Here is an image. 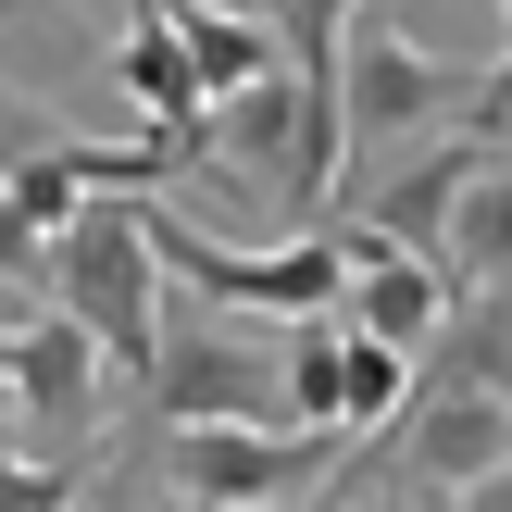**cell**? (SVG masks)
<instances>
[{
	"label": "cell",
	"instance_id": "obj_7",
	"mask_svg": "<svg viewBox=\"0 0 512 512\" xmlns=\"http://www.w3.org/2000/svg\"><path fill=\"white\" fill-rule=\"evenodd\" d=\"M100 413H113V350H100L63 300L25 313V338H13V425L38 438V463H88Z\"/></svg>",
	"mask_w": 512,
	"mask_h": 512
},
{
	"label": "cell",
	"instance_id": "obj_17",
	"mask_svg": "<svg viewBox=\"0 0 512 512\" xmlns=\"http://www.w3.org/2000/svg\"><path fill=\"white\" fill-rule=\"evenodd\" d=\"M463 512H512V463H488V475H475V488H463Z\"/></svg>",
	"mask_w": 512,
	"mask_h": 512
},
{
	"label": "cell",
	"instance_id": "obj_1",
	"mask_svg": "<svg viewBox=\"0 0 512 512\" xmlns=\"http://www.w3.org/2000/svg\"><path fill=\"white\" fill-rule=\"evenodd\" d=\"M463 100H475V75L463 63H438V50H413L388 13H350V38H338V125H350V175L363 163H400V150H438V138H463Z\"/></svg>",
	"mask_w": 512,
	"mask_h": 512
},
{
	"label": "cell",
	"instance_id": "obj_22",
	"mask_svg": "<svg viewBox=\"0 0 512 512\" xmlns=\"http://www.w3.org/2000/svg\"><path fill=\"white\" fill-rule=\"evenodd\" d=\"M175 512H188V500H175Z\"/></svg>",
	"mask_w": 512,
	"mask_h": 512
},
{
	"label": "cell",
	"instance_id": "obj_6",
	"mask_svg": "<svg viewBox=\"0 0 512 512\" xmlns=\"http://www.w3.org/2000/svg\"><path fill=\"white\" fill-rule=\"evenodd\" d=\"M488 463H512V388L450 375V388L400 400V425H388V488L400 500H463Z\"/></svg>",
	"mask_w": 512,
	"mask_h": 512
},
{
	"label": "cell",
	"instance_id": "obj_12",
	"mask_svg": "<svg viewBox=\"0 0 512 512\" xmlns=\"http://www.w3.org/2000/svg\"><path fill=\"white\" fill-rule=\"evenodd\" d=\"M338 363H350V313H288V425H338Z\"/></svg>",
	"mask_w": 512,
	"mask_h": 512
},
{
	"label": "cell",
	"instance_id": "obj_16",
	"mask_svg": "<svg viewBox=\"0 0 512 512\" xmlns=\"http://www.w3.org/2000/svg\"><path fill=\"white\" fill-rule=\"evenodd\" d=\"M25 150H50V125H38V113H25V100H13V88H0V175H13V163H25Z\"/></svg>",
	"mask_w": 512,
	"mask_h": 512
},
{
	"label": "cell",
	"instance_id": "obj_5",
	"mask_svg": "<svg viewBox=\"0 0 512 512\" xmlns=\"http://www.w3.org/2000/svg\"><path fill=\"white\" fill-rule=\"evenodd\" d=\"M350 463L338 425H163V475L188 512H288L325 500Z\"/></svg>",
	"mask_w": 512,
	"mask_h": 512
},
{
	"label": "cell",
	"instance_id": "obj_8",
	"mask_svg": "<svg viewBox=\"0 0 512 512\" xmlns=\"http://www.w3.org/2000/svg\"><path fill=\"white\" fill-rule=\"evenodd\" d=\"M338 238H350V300H338V313L363 325V338H388V350H413V363H438V338H450V263L400 250L388 225H338Z\"/></svg>",
	"mask_w": 512,
	"mask_h": 512
},
{
	"label": "cell",
	"instance_id": "obj_21",
	"mask_svg": "<svg viewBox=\"0 0 512 512\" xmlns=\"http://www.w3.org/2000/svg\"><path fill=\"white\" fill-rule=\"evenodd\" d=\"M88 512H113V500H88Z\"/></svg>",
	"mask_w": 512,
	"mask_h": 512
},
{
	"label": "cell",
	"instance_id": "obj_20",
	"mask_svg": "<svg viewBox=\"0 0 512 512\" xmlns=\"http://www.w3.org/2000/svg\"><path fill=\"white\" fill-rule=\"evenodd\" d=\"M413 512H463V500H413Z\"/></svg>",
	"mask_w": 512,
	"mask_h": 512
},
{
	"label": "cell",
	"instance_id": "obj_10",
	"mask_svg": "<svg viewBox=\"0 0 512 512\" xmlns=\"http://www.w3.org/2000/svg\"><path fill=\"white\" fill-rule=\"evenodd\" d=\"M163 13H175V38H188V63H200V88H213V100L288 63V38H275L263 13H225V0H163Z\"/></svg>",
	"mask_w": 512,
	"mask_h": 512
},
{
	"label": "cell",
	"instance_id": "obj_14",
	"mask_svg": "<svg viewBox=\"0 0 512 512\" xmlns=\"http://www.w3.org/2000/svg\"><path fill=\"white\" fill-rule=\"evenodd\" d=\"M50 275V250H38V225H25V200L0 188V288H38Z\"/></svg>",
	"mask_w": 512,
	"mask_h": 512
},
{
	"label": "cell",
	"instance_id": "obj_23",
	"mask_svg": "<svg viewBox=\"0 0 512 512\" xmlns=\"http://www.w3.org/2000/svg\"><path fill=\"white\" fill-rule=\"evenodd\" d=\"M500 13H512V0H500Z\"/></svg>",
	"mask_w": 512,
	"mask_h": 512
},
{
	"label": "cell",
	"instance_id": "obj_4",
	"mask_svg": "<svg viewBox=\"0 0 512 512\" xmlns=\"http://www.w3.org/2000/svg\"><path fill=\"white\" fill-rule=\"evenodd\" d=\"M138 388L163 425H288V338L263 350V338H225L213 300H163Z\"/></svg>",
	"mask_w": 512,
	"mask_h": 512
},
{
	"label": "cell",
	"instance_id": "obj_13",
	"mask_svg": "<svg viewBox=\"0 0 512 512\" xmlns=\"http://www.w3.org/2000/svg\"><path fill=\"white\" fill-rule=\"evenodd\" d=\"M88 463H38V450H0V512H75Z\"/></svg>",
	"mask_w": 512,
	"mask_h": 512
},
{
	"label": "cell",
	"instance_id": "obj_2",
	"mask_svg": "<svg viewBox=\"0 0 512 512\" xmlns=\"http://www.w3.org/2000/svg\"><path fill=\"white\" fill-rule=\"evenodd\" d=\"M150 263L175 288H200L213 313H338L350 300V238L338 225H300L275 250H225L213 225H188L175 200H150Z\"/></svg>",
	"mask_w": 512,
	"mask_h": 512
},
{
	"label": "cell",
	"instance_id": "obj_15",
	"mask_svg": "<svg viewBox=\"0 0 512 512\" xmlns=\"http://www.w3.org/2000/svg\"><path fill=\"white\" fill-rule=\"evenodd\" d=\"M463 138H512V50L488 75H475V100H463Z\"/></svg>",
	"mask_w": 512,
	"mask_h": 512
},
{
	"label": "cell",
	"instance_id": "obj_18",
	"mask_svg": "<svg viewBox=\"0 0 512 512\" xmlns=\"http://www.w3.org/2000/svg\"><path fill=\"white\" fill-rule=\"evenodd\" d=\"M225 13H263V25H275V0H225Z\"/></svg>",
	"mask_w": 512,
	"mask_h": 512
},
{
	"label": "cell",
	"instance_id": "obj_3",
	"mask_svg": "<svg viewBox=\"0 0 512 512\" xmlns=\"http://www.w3.org/2000/svg\"><path fill=\"white\" fill-rule=\"evenodd\" d=\"M50 300L113 350V375L150 363V325H163V263H150V200H75V225L50 238Z\"/></svg>",
	"mask_w": 512,
	"mask_h": 512
},
{
	"label": "cell",
	"instance_id": "obj_9",
	"mask_svg": "<svg viewBox=\"0 0 512 512\" xmlns=\"http://www.w3.org/2000/svg\"><path fill=\"white\" fill-rule=\"evenodd\" d=\"M438 263L450 288H512V163H463V188L438 200Z\"/></svg>",
	"mask_w": 512,
	"mask_h": 512
},
{
	"label": "cell",
	"instance_id": "obj_11",
	"mask_svg": "<svg viewBox=\"0 0 512 512\" xmlns=\"http://www.w3.org/2000/svg\"><path fill=\"white\" fill-rule=\"evenodd\" d=\"M413 388H425L413 350H388V338H363V325H350V363H338V425H350V438H388Z\"/></svg>",
	"mask_w": 512,
	"mask_h": 512
},
{
	"label": "cell",
	"instance_id": "obj_19",
	"mask_svg": "<svg viewBox=\"0 0 512 512\" xmlns=\"http://www.w3.org/2000/svg\"><path fill=\"white\" fill-rule=\"evenodd\" d=\"M25 13H38V0H0V25H25Z\"/></svg>",
	"mask_w": 512,
	"mask_h": 512
}]
</instances>
